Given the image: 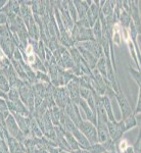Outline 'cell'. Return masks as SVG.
Listing matches in <instances>:
<instances>
[{
  "label": "cell",
  "instance_id": "7402d4cb",
  "mask_svg": "<svg viewBox=\"0 0 141 153\" xmlns=\"http://www.w3.org/2000/svg\"><path fill=\"white\" fill-rule=\"evenodd\" d=\"M128 71H129V74L130 76H132V79L134 80V82L136 83V85L138 86V88L140 89V85H141V76H140V71L136 70V68H134L133 66L129 65L128 66Z\"/></svg>",
  "mask_w": 141,
  "mask_h": 153
},
{
  "label": "cell",
  "instance_id": "d4e9b609",
  "mask_svg": "<svg viewBox=\"0 0 141 153\" xmlns=\"http://www.w3.org/2000/svg\"><path fill=\"white\" fill-rule=\"evenodd\" d=\"M87 151L89 153H103L105 151V149L101 143L97 142V143H94V144H90Z\"/></svg>",
  "mask_w": 141,
  "mask_h": 153
},
{
  "label": "cell",
  "instance_id": "30bf717a",
  "mask_svg": "<svg viewBox=\"0 0 141 153\" xmlns=\"http://www.w3.org/2000/svg\"><path fill=\"white\" fill-rule=\"evenodd\" d=\"M139 1H130V16L137 31L140 33V14H139Z\"/></svg>",
  "mask_w": 141,
  "mask_h": 153
},
{
  "label": "cell",
  "instance_id": "7a4b0ae2",
  "mask_svg": "<svg viewBox=\"0 0 141 153\" xmlns=\"http://www.w3.org/2000/svg\"><path fill=\"white\" fill-rule=\"evenodd\" d=\"M4 126H5V128H6V132L8 133L11 137L16 138V139L21 143H23L25 141V139H26L25 134L19 128V126L16 124V120H14L13 115H12L11 113H9L8 117L5 118V120H4Z\"/></svg>",
  "mask_w": 141,
  "mask_h": 153
},
{
  "label": "cell",
  "instance_id": "ffe728a7",
  "mask_svg": "<svg viewBox=\"0 0 141 153\" xmlns=\"http://www.w3.org/2000/svg\"><path fill=\"white\" fill-rule=\"evenodd\" d=\"M65 138H66V142H68V144H69V146H70L72 151H75V150L80 149L78 142L76 141V139L74 138V136H73V134H72V133L65 131Z\"/></svg>",
  "mask_w": 141,
  "mask_h": 153
},
{
  "label": "cell",
  "instance_id": "44dd1931",
  "mask_svg": "<svg viewBox=\"0 0 141 153\" xmlns=\"http://www.w3.org/2000/svg\"><path fill=\"white\" fill-rule=\"evenodd\" d=\"M122 120H123V124H124V127H125L126 132L129 131L130 129H132V128L137 127V120H136L134 114H131L130 117H128L127 118Z\"/></svg>",
  "mask_w": 141,
  "mask_h": 153
},
{
  "label": "cell",
  "instance_id": "8992f818",
  "mask_svg": "<svg viewBox=\"0 0 141 153\" xmlns=\"http://www.w3.org/2000/svg\"><path fill=\"white\" fill-rule=\"evenodd\" d=\"M115 98H116V101H117L118 104H119L121 112H122V120H125V118H127L128 117H130L131 114H133L132 106H131L130 102L128 101L125 94L123 93L122 89L119 90V92L116 93Z\"/></svg>",
  "mask_w": 141,
  "mask_h": 153
},
{
  "label": "cell",
  "instance_id": "6da1fadb",
  "mask_svg": "<svg viewBox=\"0 0 141 153\" xmlns=\"http://www.w3.org/2000/svg\"><path fill=\"white\" fill-rule=\"evenodd\" d=\"M0 48L9 59L12 58L16 45L12 42L11 32L6 26H0Z\"/></svg>",
  "mask_w": 141,
  "mask_h": 153
},
{
  "label": "cell",
  "instance_id": "8fae6325",
  "mask_svg": "<svg viewBox=\"0 0 141 153\" xmlns=\"http://www.w3.org/2000/svg\"><path fill=\"white\" fill-rule=\"evenodd\" d=\"M110 41L113 45L121 47L123 45V38H122V27L119 23H116L113 26L112 32H110Z\"/></svg>",
  "mask_w": 141,
  "mask_h": 153
},
{
  "label": "cell",
  "instance_id": "4dcf8cb0",
  "mask_svg": "<svg viewBox=\"0 0 141 153\" xmlns=\"http://www.w3.org/2000/svg\"><path fill=\"white\" fill-rule=\"evenodd\" d=\"M122 153H135V149L134 147H133V145H129V146H127L125 148V150L122 152Z\"/></svg>",
  "mask_w": 141,
  "mask_h": 153
},
{
  "label": "cell",
  "instance_id": "9c48e42d",
  "mask_svg": "<svg viewBox=\"0 0 141 153\" xmlns=\"http://www.w3.org/2000/svg\"><path fill=\"white\" fill-rule=\"evenodd\" d=\"M65 111H66V114H68V117L72 120V122H73L76 127L78 128V126L80 125V123L83 120L82 117H81L80 109H79L78 105L75 104V103H73V102H70L68 105L66 106Z\"/></svg>",
  "mask_w": 141,
  "mask_h": 153
},
{
  "label": "cell",
  "instance_id": "e0dca14e",
  "mask_svg": "<svg viewBox=\"0 0 141 153\" xmlns=\"http://www.w3.org/2000/svg\"><path fill=\"white\" fill-rule=\"evenodd\" d=\"M116 6V1H104L102 6L100 7V13L104 18L112 16L113 14V9Z\"/></svg>",
  "mask_w": 141,
  "mask_h": 153
},
{
  "label": "cell",
  "instance_id": "4fadbf2b",
  "mask_svg": "<svg viewBox=\"0 0 141 153\" xmlns=\"http://www.w3.org/2000/svg\"><path fill=\"white\" fill-rule=\"evenodd\" d=\"M101 104H102L103 109L105 110L106 115H107V120L110 122H116V117H115V113L113 111V104L112 101L108 99V97L106 95L101 96Z\"/></svg>",
  "mask_w": 141,
  "mask_h": 153
},
{
  "label": "cell",
  "instance_id": "8d00e7d4",
  "mask_svg": "<svg viewBox=\"0 0 141 153\" xmlns=\"http://www.w3.org/2000/svg\"><path fill=\"white\" fill-rule=\"evenodd\" d=\"M0 50H1V48H0Z\"/></svg>",
  "mask_w": 141,
  "mask_h": 153
},
{
  "label": "cell",
  "instance_id": "2e32d148",
  "mask_svg": "<svg viewBox=\"0 0 141 153\" xmlns=\"http://www.w3.org/2000/svg\"><path fill=\"white\" fill-rule=\"evenodd\" d=\"M96 130H97V138L99 143H103L110 138L106 124H96Z\"/></svg>",
  "mask_w": 141,
  "mask_h": 153
},
{
  "label": "cell",
  "instance_id": "ac0fdd59",
  "mask_svg": "<svg viewBox=\"0 0 141 153\" xmlns=\"http://www.w3.org/2000/svg\"><path fill=\"white\" fill-rule=\"evenodd\" d=\"M95 68L99 71V74L102 76V78L104 79L105 83L110 85V83H108V81H107V74H106V62H105V58L103 55L97 60V63H96Z\"/></svg>",
  "mask_w": 141,
  "mask_h": 153
},
{
  "label": "cell",
  "instance_id": "f1b7e54d",
  "mask_svg": "<svg viewBox=\"0 0 141 153\" xmlns=\"http://www.w3.org/2000/svg\"><path fill=\"white\" fill-rule=\"evenodd\" d=\"M5 111H8L6 100L3 99V98H0V113H3Z\"/></svg>",
  "mask_w": 141,
  "mask_h": 153
},
{
  "label": "cell",
  "instance_id": "484cf974",
  "mask_svg": "<svg viewBox=\"0 0 141 153\" xmlns=\"http://www.w3.org/2000/svg\"><path fill=\"white\" fill-rule=\"evenodd\" d=\"M36 82H40V83L44 82L45 84H49L50 83V78H49V76L46 73L36 71Z\"/></svg>",
  "mask_w": 141,
  "mask_h": 153
},
{
  "label": "cell",
  "instance_id": "4316f807",
  "mask_svg": "<svg viewBox=\"0 0 141 153\" xmlns=\"http://www.w3.org/2000/svg\"><path fill=\"white\" fill-rule=\"evenodd\" d=\"M68 10L71 16V19H73V22L76 24V22L78 21V14H77V11H76L75 6H74L73 1H68Z\"/></svg>",
  "mask_w": 141,
  "mask_h": 153
},
{
  "label": "cell",
  "instance_id": "f546056e",
  "mask_svg": "<svg viewBox=\"0 0 141 153\" xmlns=\"http://www.w3.org/2000/svg\"><path fill=\"white\" fill-rule=\"evenodd\" d=\"M5 25H7V16L0 12V26H5Z\"/></svg>",
  "mask_w": 141,
  "mask_h": 153
},
{
  "label": "cell",
  "instance_id": "9a60e30c",
  "mask_svg": "<svg viewBox=\"0 0 141 153\" xmlns=\"http://www.w3.org/2000/svg\"><path fill=\"white\" fill-rule=\"evenodd\" d=\"M72 134H73L74 138L76 139V141L78 142L80 149H84V150L88 149V147L90 146V143H89L88 140L86 139V137L82 134V132H81L78 128H76V129L72 132Z\"/></svg>",
  "mask_w": 141,
  "mask_h": 153
},
{
  "label": "cell",
  "instance_id": "836d02e7",
  "mask_svg": "<svg viewBox=\"0 0 141 153\" xmlns=\"http://www.w3.org/2000/svg\"><path fill=\"white\" fill-rule=\"evenodd\" d=\"M72 153H89L87 150H84V149H78L75 150V151H72Z\"/></svg>",
  "mask_w": 141,
  "mask_h": 153
},
{
  "label": "cell",
  "instance_id": "d590c367",
  "mask_svg": "<svg viewBox=\"0 0 141 153\" xmlns=\"http://www.w3.org/2000/svg\"><path fill=\"white\" fill-rule=\"evenodd\" d=\"M103 153H117V152H112V151H104Z\"/></svg>",
  "mask_w": 141,
  "mask_h": 153
},
{
  "label": "cell",
  "instance_id": "52a82bcc",
  "mask_svg": "<svg viewBox=\"0 0 141 153\" xmlns=\"http://www.w3.org/2000/svg\"><path fill=\"white\" fill-rule=\"evenodd\" d=\"M75 46H80V47L84 48L85 50L89 51L91 54H93L97 59H99L101 56L103 55L102 47L99 43H97L95 40L85 41V42H77Z\"/></svg>",
  "mask_w": 141,
  "mask_h": 153
},
{
  "label": "cell",
  "instance_id": "e575fe53",
  "mask_svg": "<svg viewBox=\"0 0 141 153\" xmlns=\"http://www.w3.org/2000/svg\"><path fill=\"white\" fill-rule=\"evenodd\" d=\"M59 153H72V152H69V151H66V150H61V149H59Z\"/></svg>",
  "mask_w": 141,
  "mask_h": 153
},
{
  "label": "cell",
  "instance_id": "83f0119b",
  "mask_svg": "<svg viewBox=\"0 0 141 153\" xmlns=\"http://www.w3.org/2000/svg\"><path fill=\"white\" fill-rule=\"evenodd\" d=\"M104 147L105 151H112V152H117L116 151V143L113 141L110 138H108L106 141H104L103 143H101Z\"/></svg>",
  "mask_w": 141,
  "mask_h": 153
},
{
  "label": "cell",
  "instance_id": "7c38bea8",
  "mask_svg": "<svg viewBox=\"0 0 141 153\" xmlns=\"http://www.w3.org/2000/svg\"><path fill=\"white\" fill-rule=\"evenodd\" d=\"M75 47L78 49V51L81 54V57H82L83 60L87 63L89 68H90L91 70H94V68H95V66H96V63H97L98 59L96 58L93 54H91L89 51L85 50V49L80 47V46H75Z\"/></svg>",
  "mask_w": 141,
  "mask_h": 153
},
{
  "label": "cell",
  "instance_id": "603a6c76",
  "mask_svg": "<svg viewBox=\"0 0 141 153\" xmlns=\"http://www.w3.org/2000/svg\"><path fill=\"white\" fill-rule=\"evenodd\" d=\"M19 99H21V98H19V89L16 87H10L9 91L7 92V100L16 102V101H18Z\"/></svg>",
  "mask_w": 141,
  "mask_h": 153
},
{
  "label": "cell",
  "instance_id": "3957f363",
  "mask_svg": "<svg viewBox=\"0 0 141 153\" xmlns=\"http://www.w3.org/2000/svg\"><path fill=\"white\" fill-rule=\"evenodd\" d=\"M78 129L82 132V134L85 136L90 144H94V143L98 142L96 126L93 125L92 123L88 122V120H82L80 125L78 126Z\"/></svg>",
  "mask_w": 141,
  "mask_h": 153
},
{
  "label": "cell",
  "instance_id": "277c9868",
  "mask_svg": "<svg viewBox=\"0 0 141 153\" xmlns=\"http://www.w3.org/2000/svg\"><path fill=\"white\" fill-rule=\"evenodd\" d=\"M53 100L55 105L60 109H65L66 106L71 102L70 95L65 87H55L53 89Z\"/></svg>",
  "mask_w": 141,
  "mask_h": 153
},
{
  "label": "cell",
  "instance_id": "74e56055",
  "mask_svg": "<svg viewBox=\"0 0 141 153\" xmlns=\"http://www.w3.org/2000/svg\"><path fill=\"white\" fill-rule=\"evenodd\" d=\"M23 153H25V152H23Z\"/></svg>",
  "mask_w": 141,
  "mask_h": 153
},
{
  "label": "cell",
  "instance_id": "1f68e13d",
  "mask_svg": "<svg viewBox=\"0 0 141 153\" xmlns=\"http://www.w3.org/2000/svg\"><path fill=\"white\" fill-rule=\"evenodd\" d=\"M6 3H7L6 0H0V10H1V9L6 5Z\"/></svg>",
  "mask_w": 141,
  "mask_h": 153
},
{
  "label": "cell",
  "instance_id": "ba28073f",
  "mask_svg": "<svg viewBox=\"0 0 141 153\" xmlns=\"http://www.w3.org/2000/svg\"><path fill=\"white\" fill-rule=\"evenodd\" d=\"M66 90L70 95L71 102L78 104L79 100L81 99L80 97V85H79L78 76H75L73 80H71L66 85Z\"/></svg>",
  "mask_w": 141,
  "mask_h": 153
},
{
  "label": "cell",
  "instance_id": "cb8c5ba5",
  "mask_svg": "<svg viewBox=\"0 0 141 153\" xmlns=\"http://www.w3.org/2000/svg\"><path fill=\"white\" fill-rule=\"evenodd\" d=\"M9 89H10V86H9L8 81H7L6 76H4V74L0 70V90L7 93L9 91Z\"/></svg>",
  "mask_w": 141,
  "mask_h": 153
},
{
  "label": "cell",
  "instance_id": "5b68a950",
  "mask_svg": "<svg viewBox=\"0 0 141 153\" xmlns=\"http://www.w3.org/2000/svg\"><path fill=\"white\" fill-rule=\"evenodd\" d=\"M106 126H107L108 136L115 143L119 141L121 138H123V135L126 133L123 120H121V122H117V120L116 122H110V120H107Z\"/></svg>",
  "mask_w": 141,
  "mask_h": 153
},
{
  "label": "cell",
  "instance_id": "d6986e66",
  "mask_svg": "<svg viewBox=\"0 0 141 153\" xmlns=\"http://www.w3.org/2000/svg\"><path fill=\"white\" fill-rule=\"evenodd\" d=\"M91 30H92L94 40L101 45V40H102V28H101V24H100L99 19L95 22V24L93 25V27L91 28Z\"/></svg>",
  "mask_w": 141,
  "mask_h": 153
},
{
  "label": "cell",
  "instance_id": "5bb4252c",
  "mask_svg": "<svg viewBox=\"0 0 141 153\" xmlns=\"http://www.w3.org/2000/svg\"><path fill=\"white\" fill-rule=\"evenodd\" d=\"M73 3L76 8L77 14H78V19H82L85 18L89 10V7H90V5L87 3V1H78V0H75V1H73Z\"/></svg>",
  "mask_w": 141,
  "mask_h": 153
},
{
  "label": "cell",
  "instance_id": "d6a6232c",
  "mask_svg": "<svg viewBox=\"0 0 141 153\" xmlns=\"http://www.w3.org/2000/svg\"><path fill=\"white\" fill-rule=\"evenodd\" d=\"M0 98H3V99L7 100V94L5 92H3L2 90H0Z\"/></svg>",
  "mask_w": 141,
  "mask_h": 153
}]
</instances>
